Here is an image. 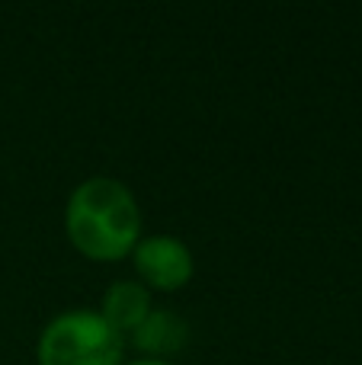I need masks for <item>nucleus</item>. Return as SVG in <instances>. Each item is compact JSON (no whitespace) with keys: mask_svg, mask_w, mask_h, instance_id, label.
I'll use <instances>...</instances> for the list:
<instances>
[{"mask_svg":"<svg viewBox=\"0 0 362 365\" xmlns=\"http://www.w3.org/2000/svg\"><path fill=\"white\" fill-rule=\"evenodd\" d=\"M64 234L90 263L128 259L141 240L138 199L115 177L81 180L64 202Z\"/></svg>","mask_w":362,"mask_h":365,"instance_id":"f257e3e1","label":"nucleus"},{"mask_svg":"<svg viewBox=\"0 0 362 365\" xmlns=\"http://www.w3.org/2000/svg\"><path fill=\"white\" fill-rule=\"evenodd\" d=\"M38 365H122L125 340L100 317V311L68 308L42 327L36 343Z\"/></svg>","mask_w":362,"mask_h":365,"instance_id":"f03ea898","label":"nucleus"},{"mask_svg":"<svg viewBox=\"0 0 362 365\" xmlns=\"http://www.w3.org/2000/svg\"><path fill=\"white\" fill-rule=\"evenodd\" d=\"M132 266L138 282L148 292H160V295H170L180 292L192 282L196 276V257L192 250L173 234H141V240L132 250Z\"/></svg>","mask_w":362,"mask_h":365,"instance_id":"7ed1b4c3","label":"nucleus"},{"mask_svg":"<svg viewBox=\"0 0 362 365\" xmlns=\"http://www.w3.org/2000/svg\"><path fill=\"white\" fill-rule=\"evenodd\" d=\"M128 343L141 353V359H164L167 362V356H177L180 349L190 343V324H186L177 311L154 308L151 314L128 334L125 346Z\"/></svg>","mask_w":362,"mask_h":365,"instance_id":"20e7f679","label":"nucleus"},{"mask_svg":"<svg viewBox=\"0 0 362 365\" xmlns=\"http://www.w3.org/2000/svg\"><path fill=\"white\" fill-rule=\"evenodd\" d=\"M96 311L122 340H128V334L154 311V298L138 279H119V282H113L103 292Z\"/></svg>","mask_w":362,"mask_h":365,"instance_id":"39448f33","label":"nucleus"},{"mask_svg":"<svg viewBox=\"0 0 362 365\" xmlns=\"http://www.w3.org/2000/svg\"><path fill=\"white\" fill-rule=\"evenodd\" d=\"M122 365H173L170 359H125V362H122Z\"/></svg>","mask_w":362,"mask_h":365,"instance_id":"423d86ee","label":"nucleus"}]
</instances>
